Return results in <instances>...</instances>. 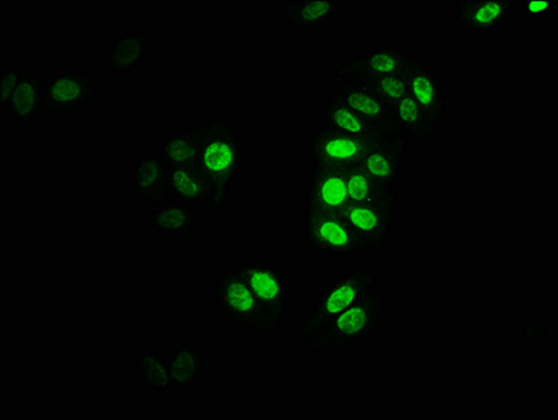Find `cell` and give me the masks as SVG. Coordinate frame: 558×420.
Segmentation results:
<instances>
[{
  "mask_svg": "<svg viewBox=\"0 0 558 420\" xmlns=\"http://www.w3.org/2000/svg\"><path fill=\"white\" fill-rule=\"evenodd\" d=\"M415 52L405 50L401 44L374 47L368 51L356 53L347 58L340 65L332 67L330 81L342 76L378 77L395 75V73L408 70Z\"/></svg>",
  "mask_w": 558,
  "mask_h": 420,
  "instance_id": "cell-12",
  "label": "cell"
},
{
  "mask_svg": "<svg viewBox=\"0 0 558 420\" xmlns=\"http://www.w3.org/2000/svg\"><path fill=\"white\" fill-rule=\"evenodd\" d=\"M409 149L398 132L372 139L360 161V168L371 177L398 187L405 170Z\"/></svg>",
  "mask_w": 558,
  "mask_h": 420,
  "instance_id": "cell-14",
  "label": "cell"
},
{
  "mask_svg": "<svg viewBox=\"0 0 558 420\" xmlns=\"http://www.w3.org/2000/svg\"><path fill=\"white\" fill-rule=\"evenodd\" d=\"M233 267L242 273L267 314L283 326L292 312V292L282 268L262 258H239Z\"/></svg>",
  "mask_w": 558,
  "mask_h": 420,
  "instance_id": "cell-7",
  "label": "cell"
},
{
  "mask_svg": "<svg viewBox=\"0 0 558 420\" xmlns=\"http://www.w3.org/2000/svg\"><path fill=\"white\" fill-rule=\"evenodd\" d=\"M347 193L352 205L400 202L398 187L371 177L360 164L347 171Z\"/></svg>",
  "mask_w": 558,
  "mask_h": 420,
  "instance_id": "cell-25",
  "label": "cell"
},
{
  "mask_svg": "<svg viewBox=\"0 0 558 420\" xmlns=\"http://www.w3.org/2000/svg\"><path fill=\"white\" fill-rule=\"evenodd\" d=\"M369 141L319 124L310 136L307 158L312 165L350 170L360 164Z\"/></svg>",
  "mask_w": 558,
  "mask_h": 420,
  "instance_id": "cell-9",
  "label": "cell"
},
{
  "mask_svg": "<svg viewBox=\"0 0 558 420\" xmlns=\"http://www.w3.org/2000/svg\"><path fill=\"white\" fill-rule=\"evenodd\" d=\"M169 360L173 387L183 393L194 390L207 370V350L189 338L169 336Z\"/></svg>",
  "mask_w": 558,
  "mask_h": 420,
  "instance_id": "cell-19",
  "label": "cell"
},
{
  "mask_svg": "<svg viewBox=\"0 0 558 420\" xmlns=\"http://www.w3.org/2000/svg\"><path fill=\"white\" fill-rule=\"evenodd\" d=\"M22 76L23 65H4L0 67V110H2V115L8 112Z\"/></svg>",
  "mask_w": 558,
  "mask_h": 420,
  "instance_id": "cell-29",
  "label": "cell"
},
{
  "mask_svg": "<svg viewBox=\"0 0 558 420\" xmlns=\"http://www.w3.org/2000/svg\"><path fill=\"white\" fill-rule=\"evenodd\" d=\"M332 86L359 114L376 125L395 131L393 109L364 79L356 76L339 77L332 81Z\"/></svg>",
  "mask_w": 558,
  "mask_h": 420,
  "instance_id": "cell-18",
  "label": "cell"
},
{
  "mask_svg": "<svg viewBox=\"0 0 558 420\" xmlns=\"http://www.w3.org/2000/svg\"><path fill=\"white\" fill-rule=\"evenodd\" d=\"M347 171L310 164L302 212L342 213L350 205Z\"/></svg>",
  "mask_w": 558,
  "mask_h": 420,
  "instance_id": "cell-10",
  "label": "cell"
},
{
  "mask_svg": "<svg viewBox=\"0 0 558 420\" xmlns=\"http://www.w3.org/2000/svg\"><path fill=\"white\" fill-rule=\"evenodd\" d=\"M513 8V0H457L453 17L464 33L493 36L507 27Z\"/></svg>",
  "mask_w": 558,
  "mask_h": 420,
  "instance_id": "cell-13",
  "label": "cell"
},
{
  "mask_svg": "<svg viewBox=\"0 0 558 420\" xmlns=\"http://www.w3.org/2000/svg\"><path fill=\"white\" fill-rule=\"evenodd\" d=\"M393 125L410 150L438 138V126L428 119L413 97L405 95L393 109Z\"/></svg>",
  "mask_w": 558,
  "mask_h": 420,
  "instance_id": "cell-23",
  "label": "cell"
},
{
  "mask_svg": "<svg viewBox=\"0 0 558 420\" xmlns=\"http://www.w3.org/2000/svg\"><path fill=\"white\" fill-rule=\"evenodd\" d=\"M134 369L142 385L151 393H170L173 390L168 354L159 349H140Z\"/></svg>",
  "mask_w": 558,
  "mask_h": 420,
  "instance_id": "cell-26",
  "label": "cell"
},
{
  "mask_svg": "<svg viewBox=\"0 0 558 420\" xmlns=\"http://www.w3.org/2000/svg\"><path fill=\"white\" fill-rule=\"evenodd\" d=\"M405 77L409 95L439 128L448 111V89L442 77L421 53H415L411 60Z\"/></svg>",
  "mask_w": 558,
  "mask_h": 420,
  "instance_id": "cell-11",
  "label": "cell"
},
{
  "mask_svg": "<svg viewBox=\"0 0 558 420\" xmlns=\"http://www.w3.org/2000/svg\"><path fill=\"white\" fill-rule=\"evenodd\" d=\"M557 0H522L521 11L527 22H550L557 11Z\"/></svg>",
  "mask_w": 558,
  "mask_h": 420,
  "instance_id": "cell-30",
  "label": "cell"
},
{
  "mask_svg": "<svg viewBox=\"0 0 558 420\" xmlns=\"http://www.w3.org/2000/svg\"><path fill=\"white\" fill-rule=\"evenodd\" d=\"M205 131L194 169L203 178L209 195V212L223 213L247 164L246 141L236 122L227 115L204 119Z\"/></svg>",
  "mask_w": 558,
  "mask_h": 420,
  "instance_id": "cell-1",
  "label": "cell"
},
{
  "mask_svg": "<svg viewBox=\"0 0 558 420\" xmlns=\"http://www.w3.org/2000/svg\"><path fill=\"white\" fill-rule=\"evenodd\" d=\"M399 202L384 205H352L342 210L366 256L384 250L393 236Z\"/></svg>",
  "mask_w": 558,
  "mask_h": 420,
  "instance_id": "cell-8",
  "label": "cell"
},
{
  "mask_svg": "<svg viewBox=\"0 0 558 420\" xmlns=\"http://www.w3.org/2000/svg\"><path fill=\"white\" fill-rule=\"evenodd\" d=\"M100 91V82L89 67H60L46 77L41 114L70 115L90 110Z\"/></svg>",
  "mask_w": 558,
  "mask_h": 420,
  "instance_id": "cell-5",
  "label": "cell"
},
{
  "mask_svg": "<svg viewBox=\"0 0 558 420\" xmlns=\"http://www.w3.org/2000/svg\"><path fill=\"white\" fill-rule=\"evenodd\" d=\"M8 9V2L7 0H3V2H0V17H7L8 16V13H11V12H8L7 11Z\"/></svg>",
  "mask_w": 558,
  "mask_h": 420,
  "instance_id": "cell-31",
  "label": "cell"
},
{
  "mask_svg": "<svg viewBox=\"0 0 558 420\" xmlns=\"http://www.w3.org/2000/svg\"><path fill=\"white\" fill-rule=\"evenodd\" d=\"M301 227L303 246L317 257L339 260L365 257L341 213L302 212Z\"/></svg>",
  "mask_w": 558,
  "mask_h": 420,
  "instance_id": "cell-6",
  "label": "cell"
},
{
  "mask_svg": "<svg viewBox=\"0 0 558 420\" xmlns=\"http://www.w3.org/2000/svg\"><path fill=\"white\" fill-rule=\"evenodd\" d=\"M356 77H361V79H364L366 83H368L372 89L378 92L381 99L388 102L391 109H395V106L398 104V102L403 99L405 95H409L408 77H405V71L388 76Z\"/></svg>",
  "mask_w": 558,
  "mask_h": 420,
  "instance_id": "cell-28",
  "label": "cell"
},
{
  "mask_svg": "<svg viewBox=\"0 0 558 420\" xmlns=\"http://www.w3.org/2000/svg\"><path fill=\"white\" fill-rule=\"evenodd\" d=\"M169 169V168H168ZM168 199L189 205V207H208L209 195L203 178L193 168L169 169Z\"/></svg>",
  "mask_w": 558,
  "mask_h": 420,
  "instance_id": "cell-27",
  "label": "cell"
},
{
  "mask_svg": "<svg viewBox=\"0 0 558 420\" xmlns=\"http://www.w3.org/2000/svg\"><path fill=\"white\" fill-rule=\"evenodd\" d=\"M44 82H46V75L41 66L32 65V63L23 65L22 81L19 83L7 114L3 115L2 124L9 121L8 126L33 128L34 121L41 114Z\"/></svg>",
  "mask_w": 558,
  "mask_h": 420,
  "instance_id": "cell-17",
  "label": "cell"
},
{
  "mask_svg": "<svg viewBox=\"0 0 558 420\" xmlns=\"http://www.w3.org/2000/svg\"><path fill=\"white\" fill-rule=\"evenodd\" d=\"M215 311L239 329L257 335H276L282 331L259 305L247 282L236 268H225L213 283Z\"/></svg>",
  "mask_w": 558,
  "mask_h": 420,
  "instance_id": "cell-4",
  "label": "cell"
},
{
  "mask_svg": "<svg viewBox=\"0 0 558 420\" xmlns=\"http://www.w3.org/2000/svg\"><path fill=\"white\" fill-rule=\"evenodd\" d=\"M378 285L379 275L374 268H352L327 281L313 299L310 312L303 316L301 324L293 331L292 339L305 345L315 332L330 324Z\"/></svg>",
  "mask_w": 558,
  "mask_h": 420,
  "instance_id": "cell-3",
  "label": "cell"
},
{
  "mask_svg": "<svg viewBox=\"0 0 558 420\" xmlns=\"http://www.w3.org/2000/svg\"><path fill=\"white\" fill-rule=\"evenodd\" d=\"M347 11L344 0H282L279 17L296 33H322Z\"/></svg>",
  "mask_w": 558,
  "mask_h": 420,
  "instance_id": "cell-15",
  "label": "cell"
},
{
  "mask_svg": "<svg viewBox=\"0 0 558 420\" xmlns=\"http://www.w3.org/2000/svg\"><path fill=\"white\" fill-rule=\"evenodd\" d=\"M149 47L144 32L134 28L111 38L107 67L112 76L131 75L148 60Z\"/></svg>",
  "mask_w": 558,
  "mask_h": 420,
  "instance_id": "cell-22",
  "label": "cell"
},
{
  "mask_svg": "<svg viewBox=\"0 0 558 420\" xmlns=\"http://www.w3.org/2000/svg\"><path fill=\"white\" fill-rule=\"evenodd\" d=\"M151 232L166 237H183L193 234L198 224L197 210L173 199L145 203L138 207Z\"/></svg>",
  "mask_w": 558,
  "mask_h": 420,
  "instance_id": "cell-16",
  "label": "cell"
},
{
  "mask_svg": "<svg viewBox=\"0 0 558 420\" xmlns=\"http://www.w3.org/2000/svg\"><path fill=\"white\" fill-rule=\"evenodd\" d=\"M388 319L385 291H372L330 324L323 326L305 342L313 356L339 354L352 345H362L378 336Z\"/></svg>",
  "mask_w": 558,
  "mask_h": 420,
  "instance_id": "cell-2",
  "label": "cell"
},
{
  "mask_svg": "<svg viewBox=\"0 0 558 420\" xmlns=\"http://www.w3.org/2000/svg\"><path fill=\"white\" fill-rule=\"evenodd\" d=\"M169 169L158 149L135 159L131 170V184L136 199L145 203L168 199Z\"/></svg>",
  "mask_w": 558,
  "mask_h": 420,
  "instance_id": "cell-21",
  "label": "cell"
},
{
  "mask_svg": "<svg viewBox=\"0 0 558 420\" xmlns=\"http://www.w3.org/2000/svg\"><path fill=\"white\" fill-rule=\"evenodd\" d=\"M320 124L331 126V128L344 132L347 135L368 140L380 138V136L395 132L376 125L359 114L352 107L347 104L335 86L327 92Z\"/></svg>",
  "mask_w": 558,
  "mask_h": 420,
  "instance_id": "cell-20",
  "label": "cell"
},
{
  "mask_svg": "<svg viewBox=\"0 0 558 420\" xmlns=\"http://www.w3.org/2000/svg\"><path fill=\"white\" fill-rule=\"evenodd\" d=\"M204 131L205 122L198 120L185 128L165 135L158 150L166 165L169 169L193 168L203 145Z\"/></svg>",
  "mask_w": 558,
  "mask_h": 420,
  "instance_id": "cell-24",
  "label": "cell"
}]
</instances>
